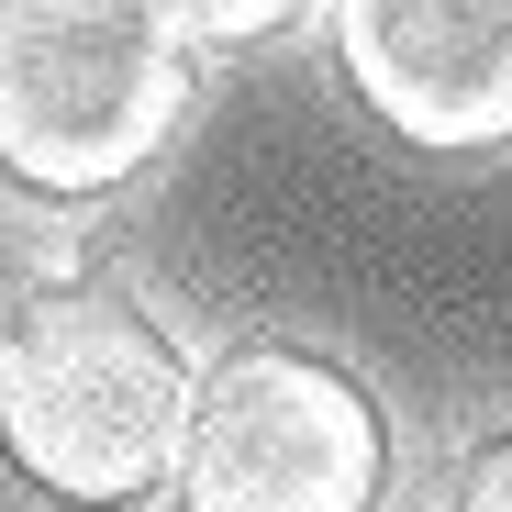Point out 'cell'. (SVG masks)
Masks as SVG:
<instances>
[{"instance_id":"cell-1","label":"cell","mask_w":512,"mask_h":512,"mask_svg":"<svg viewBox=\"0 0 512 512\" xmlns=\"http://www.w3.org/2000/svg\"><path fill=\"white\" fill-rule=\"evenodd\" d=\"M190 368L101 279H56L0 323V468L56 501H134L190 446Z\"/></svg>"},{"instance_id":"cell-2","label":"cell","mask_w":512,"mask_h":512,"mask_svg":"<svg viewBox=\"0 0 512 512\" xmlns=\"http://www.w3.org/2000/svg\"><path fill=\"white\" fill-rule=\"evenodd\" d=\"M190 56L167 12L123 0H0V179L90 201L167 145Z\"/></svg>"},{"instance_id":"cell-3","label":"cell","mask_w":512,"mask_h":512,"mask_svg":"<svg viewBox=\"0 0 512 512\" xmlns=\"http://www.w3.org/2000/svg\"><path fill=\"white\" fill-rule=\"evenodd\" d=\"M379 401L301 346H234L179 446V501L190 512H368L379 501Z\"/></svg>"},{"instance_id":"cell-4","label":"cell","mask_w":512,"mask_h":512,"mask_svg":"<svg viewBox=\"0 0 512 512\" xmlns=\"http://www.w3.org/2000/svg\"><path fill=\"white\" fill-rule=\"evenodd\" d=\"M346 78L412 145L512 134V0H357L334 12Z\"/></svg>"},{"instance_id":"cell-5","label":"cell","mask_w":512,"mask_h":512,"mask_svg":"<svg viewBox=\"0 0 512 512\" xmlns=\"http://www.w3.org/2000/svg\"><path fill=\"white\" fill-rule=\"evenodd\" d=\"M457 512H512V435H490L457 479Z\"/></svg>"}]
</instances>
